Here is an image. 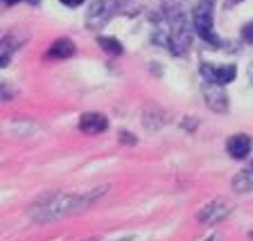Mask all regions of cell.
<instances>
[{"label": "cell", "mask_w": 253, "mask_h": 241, "mask_svg": "<svg viewBox=\"0 0 253 241\" xmlns=\"http://www.w3.org/2000/svg\"><path fill=\"white\" fill-rule=\"evenodd\" d=\"M231 212H233V205L228 203V201L217 199V201H211L206 207H201V212L197 214V219H199L201 223H206V226H215V223H219V221L226 219Z\"/></svg>", "instance_id": "3957f363"}, {"label": "cell", "mask_w": 253, "mask_h": 241, "mask_svg": "<svg viewBox=\"0 0 253 241\" xmlns=\"http://www.w3.org/2000/svg\"><path fill=\"white\" fill-rule=\"evenodd\" d=\"M242 38L253 45V23H247V25L242 27Z\"/></svg>", "instance_id": "8fae6325"}, {"label": "cell", "mask_w": 253, "mask_h": 241, "mask_svg": "<svg viewBox=\"0 0 253 241\" xmlns=\"http://www.w3.org/2000/svg\"><path fill=\"white\" fill-rule=\"evenodd\" d=\"M204 100H206V104H208V108L215 110V113H226L228 110L226 90H224V86H219V84H211V81H206Z\"/></svg>", "instance_id": "5b68a950"}, {"label": "cell", "mask_w": 253, "mask_h": 241, "mask_svg": "<svg viewBox=\"0 0 253 241\" xmlns=\"http://www.w3.org/2000/svg\"><path fill=\"white\" fill-rule=\"evenodd\" d=\"M212 0H199L195 5V11H192V18H195V30L199 32V36L204 41L217 45L219 38H217L215 30H212Z\"/></svg>", "instance_id": "7a4b0ae2"}, {"label": "cell", "mask_w": 253, "mask_h": 241, "mask_svg": "<svg viewBox=\"0 0 253 241\" xmlns=\"http://www.w3.org/2000/svg\"><path fill=\"white\" fill-rule=\"evenodd\" d=\"M120 142H122V144H136V136H133V133L122 131L120 133Z\"/></svg>", "instance_id": "7c38bea8"}, {"label": "cell", "mask_w": 253, "mask_h": 241, "mask_svg": "<svg viewBox=\"0 0 253 241\" xmlns=\"http://www.w3.org/2000/svg\"><path fill=\"white\" fill-rule=\"evenodd\" d=\"M7 5H16V2H18V0H5Z\"/></svg>", "instance_id": "5bb4252c"}, {"label": "cell", "mask_w": 253, "mask_h": 241, "mask_svg": "<svg viewBox=\"0 0 253 241\" xmlns=\"http://www.w3.org/2000/svg\"><path fill=\"white\" fill-rule=\"evenodd\" d=\"M251 239H253V232H251Z\"/></svg>", "instance_id": "d6986e66"}, {"label": "cell", "mask_w": 253, "mask_h": 241, "mask_svg": "<svg viewBox=\"0 0 253 241\" xmlns=\"http://www.w3.org/2000/svg\"><path fill=\"white\" fill-rule=\"evenodd\" d=\"M233 189H235V192H251L253 189V165L247 169H242L240 173H235V178H233Z\"/></svg>", "instance_id": "9c48e42d"}, {"label": "cell", "mask_w": 253, "mask_h": 241, "mask_svg": "<svg viewBox=\"0 0 253 241\" xmlns=\"http://www.w3.org/2000/svg\"><path fill=\"white\" fill-rule=\"evenodd\" d=\"M201 74L206 77V81H211V84H231L233 79H235L237 70L235 66H212V63H201Z\"/></svg>", "instance_id": "277c9868"}, {"label": "cell", "mask_w": 253, "mask_h": 241, "mask_svg": "<svg viewBox=\"0 0 253 241\" xmlns=\"http://www.w3.org/2000/svg\"><path fill=\"white\" fill-rule=\"evenodd\" d=\"M226 149H228V153H231V158L242 160V158H247L249 151H251V138L244 136V133L231 136L228 138V142H226Z\"/></svg>", "instance_id": "52a82bcc"}, {"label": "cell", "mask_w": 253, "mask_h": 241, "mask_svg": "<svg viewBox=\"0 0 253 241\" xmlns=\"http://www.w3.org/2000/svg\"><path fill=\"white\" fill-rule=\"evenodd\" d=\"M106 126H109V120L102 113H84V115L79 117V129L84 133H90V136L102 133Z\"/></svg>", "instance_id": "8992f818"}, {"label": "cell", "mask_w": 253, "mask_h": 241, "mask_svg": "<svg viewBox=\"0 0 253 241\" xmlns=\"http://www.w3.org/2000/svg\"><path fill=\"white\" fill-rule=\"evenodd\" d=\"M97 45H100L104 52H111V54L122 52V43L118 41V38H111V36H100L97 38Z\"/></svg>", "instance_id": "30bf717a"}, {"label": "cell", "mask_w": 253, "mask_h": 241, "mask_svg": "<svg viewBox=\"0 0 253 241\" xmlns=\"http://www.w3.org/2000/svg\"><path fill=\"white\" fill-rule=\"evenodd\" d=\"M235 2H242V0H235Z\"/></svg>", "instance_id": "ac0fdd59"}, {"label": "cell", "mask_w": 253, "mask_h": 241, "mask_svg": "<svg viewBox=\"0 0 253 241\" xmlns=\"http://www.w3.org/2000/svg\"><path fill=\"white\" fill-rule=\"evenodd\" d=\"M73 54H75V43L70 38H59L47 50V57H52V59H68Z\"/></svg>", "instance_id": "ba28073f"}, {"label": "cell", "mask_w": 253, "mask_h": 241, "mask_svg": "<svg viewBox=\"0 0 253 241\" xmlns=\"http://www.w3.org/2000/svg\"><path fill=\"white\" fill-rule=\"evenodd\" d=\"M106 189L109 187H97L93 192H88V194H63V192L47 194L30 207V219L37 221V223H50V221H57L61 216L82 212L88 205H93L102 196V192H106Z\"/></svg>", "instance_id": "6da1fadb"}, {"label": "cell", "mask_w": 253, "mask_h": 241, "mask_svg": "<svg viewBox=\"0 0 253 241\" xmlns=\"http://www.w3.org/2000/svg\"><path fill=\"white\" fill-rule=\"evenodd\" d=\"M27 2H32V5H34V2H39V0H27Z\"/></svg>", "instance_id": "e0dca14e"}, {"label": "cell", "mask_w": 253, "mask_h": 241, "mask_svg": "<svg viewBox=\"0 0 253 241\" xmlns=\"http://www.w3.org/2000/svg\"><path fill=\"white\" fill-rule=\"evenodd\" d=\"M249 77L253 79V63H251V68H249Z\"/></svg>", "instance_id": "9a60e30c"}, {"label": "cell", "mask_w": 253, "mask_h": 241, "mask_svg": "<svg viewBox=\"0 0 253 241\" xmlns=\"http://www.w3.org/2000/svg\"><path fill=\"white\" fill-rule=\"evenodd\" d=\"M63 5H68V7H77V5H82L84 0H61Z\"/></svg>", "instance_id": "4fadbf2b"}, {"label": "cell", "mask_w": 253, "mask_h": 241, "mask_svg": "<svg viewBox=\"0 0 253 241\" xmlns=\"http://www.w3.org/2000/svg\"><path fill=\"white\" fill-rule=\"evenodd\" d=\"M120 241H131V237H126V239H120Z\"/></svg>", "instance_id": "2e32d148"}]
</instances>
